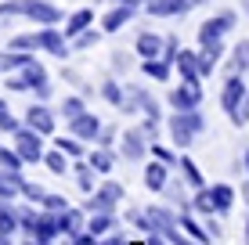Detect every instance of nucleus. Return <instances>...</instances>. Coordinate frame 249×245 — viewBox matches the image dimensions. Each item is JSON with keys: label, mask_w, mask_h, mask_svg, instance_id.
<instances>
[{"label": "nucleus", "mask_w": 249, "mask_h": 245, "mask_svg": "<svg viewBox=\"0 0 249 245\" xmlns=\"http://www.w3.org/2000/svg\"><path fill=\"white\" fill-rule=\"evenodd\" d=\"M116 4H130V7H137V4H141V0H116Z\"/></svg>", "instance_id": "nucleus-55"}, {"label": "nucleus", "mask_w": 249, "mask_h": 245, "mask_svg": "<svg viewBox=\"0 0 249 245\" xmlns=\"http://www.w3.org/2000/svg\"><path fill=\"white\" fill-rule=\"evenodd\" d=\"M25 126L47 137V133L54 130V115H51V108H47V105H33L29 112H25Z\"/></svg>", "instance_id": "nucleus-14"}, {"label": "nucleus", "mask_w": 249, "mask_h": 245, "mask_svg": "<svg viewBox=\"0 0 249 245\" xmlns=\"http://www.w3.org/2000/svg\"><path fill=\"white\" fill-rule=\"evenodd\" d=\"M144 245H170V242H166V238H162V234H156V231H152V238H148V242H144Z\"/></svg>", "instance_id": "nucleus-50"}, {"label": "nucleus", "mask_w": 249, "mask_h": 245, "mask_svg": "<svg viewBox=\"0 0 249 245\" xmlns=\"http://www.w3.org/2000/svg\"><path fill=\"white\" fill-rule=\"evenodd\" d=\"M112 141H116V130H112V126H101V133H98V145H112Z\"/></svg>", "instance_id": "nucleus-47"}, {"label": "nucleus", "mask_w": 249, "mask_h": 245, "mask_svg": "<svg viewBox=\"0 0 249 245\" xmlns=\"http://www.w3.org/2000/svg\"><path fill=\"white\" fill-rule=\"evenodd\" d=\"M62 112H65V119H76V115H83V101L80 98H65L62 101Z\"/></svg>", "instance_id": "nucleus-42"}, {"label": "nucleus", "mask_w": 249, "mask_h": 245, "mask_svg": "<svg viewBox=\"0 0 249 245\" xmlns=\"http://www.w3.org/2000/svg\"><path fill=\"white\" fill-rule=\"evenodd\" d=\"M11 15H25L33 22H44V25H54L62 22V11L47 0H4L0 4V18H11Z\"/></svg>", "instance_id": "nucleus-1"}, {"label": "nucleus", "mask_w": 249, "mask_h": 245, "mask_svg": "<svg viewBox=\"0 0 249 245\" xmlns=\"http://www.w3.org/2000/svg\"><path fill=\"white\" fill-rule=\"evenodd\" d=\"M177 47H181V40H177V36H166V44H162V58H166V62H177V54H181Z\"/></svg>", "instance_id": "nucleus-44"}, {"label": "nucleus", "mask_w": 249, "mask_h": 245, "mask_svg": "<svg viewBox=\"0 0 249 245\" xmlns=\"http://www.w3.org/2000/svg\"><path fill=\"white\" fill-rule=\"evenodd\" d=\"M144 213L152 216V231H156V234H166L170 227L177 224V216L170 213V209H162V206H148V209H144Z\"/></svg>", "instance_id": "nucleus-20"}, {"label": "nucleus", "mask_w": 249, "mask_h": 245, "mask_svg": "<svg viewBox=\"0 0 249 245\" xmlns=\"http://www.w3.org/2000/svg\"><path fill=\"white\" fill-rule=\"evenodd\" d=\"M101 98H105V101H108V105H116V108H123V98H126V90H123V87H119V83H116V80H105V83H101Z\"/></svg>", "instance_id": "nucleus-29"}, {"label": "nucleus", "mask_w": 249, "mask_h": 245, "mask_svg": "<svg viewBox=\"0 0 249 245\" xmlns=\"http://www.w3.org/2000/svg\"><path fill=\"white\" fill-rule=\"evenodd\" d=\"M25 245H47V242H40V238H29V242H25Z\"/></svg>", "instance_id": "nucleus-56"}, {"label": "nucleus", "mask_w": 249, "mask_h": 245, "mask_svg": "<svg viewBox=\"0 0 249 245\" xmlns=\"http://www.w3.org/2000/svg\"><path fill=\"white\" fill-rule=\"evenodd\" d=\"M195 7V0H148L144 11L156 15V18H170V15H188Z\"/></svg>", "instance_id": "nucleus-11"}, {"label": "nucleus", "mask_w": 249, "mask_h": 245, "mask_svg": "<svg viewBox=\"0 0 249 245\" xmlns=\"http://www.w3.org/2000/svg\"><path fill=\"white\" fill-rule=\"evenodd\" d=\"M101 245H130V242H126V238H119V234H112V238H108V242H101Z\"/></svg>", "instance_id": "nucleus-51"}, {"label": "nucleus", "mask_w": 249, "mask_h": 245, "mask_svg": "<svg viewBox=\"0 0 249 245\" xmlns=\"http://www.w3.org/2000/svg\"><path fill=\"white\" fill-rule=\"evenodd\" d=\"M177 166H181L184 180L192 184L195 191H199V188H206V184H202V173H199V166H195V163H192V159H188V155H181V163H177Z\"/></svg>", "instance_id": "nucleus-30"}, {"label": "nucleus", "mask_w": 249, "mask_h": 245, "mask_svg": "<svg viewBox=\"0 0 249 245\" xmlns=\"http://www.w3.org/2000/svg\"><path fill=\"white\" fill-rule=\"evenodd\" d=\"M199 101H202V87L192 80H181V87L170 90V105L177 112H192V108H199Z\"/></svg>", "instance_id": "nucleus-7"}, {"label": "nucleus", "mask_w": 249, "mask_h": 245, "mask_svg": "<svg viewBox=\"0 0 249 245\" xmlns=\"http://www.w3.org/2000/svg\"><path fill=\"white\" fill-rule=\"evenodd\" d=\"M144 76L148 80H156V83H162V80H170V72H174V62H166V58H144Z\"/></svg>", "instance_id": "nucleus-19"}, {"label": "nucleus", "mask_w": 249, "mask_h": 245, "mask_svg": "<svg viewBox=\"0 0 249 245\" xmlns=\"http://www.w3.org/2000/svg\"><path fill=\"white\" fill-rule=\"evenodd\" d=\"M238 195H242V202L249 206V184H242V191H238Z\"/></svg>", "instance_id": "nucleus-52"}, {"label": "nucleus", "mask_w": 249, "mask_h": 245, "mask_svg": "<svg viewBox=\"0 0 249 245\" xmlns=\"http://www.w3.org/2000/svg\"><path fill=\"white\" fill-rule=\"evenodd\" d=\"M166 130H170V141L184 151V148L206 130V119H202L199 108H192V112H174V115L166 119Z\"/></svg>", "instance_id": "nucleus-2"}, {"label": "nucleus", "mask_w": 249, "mask_h": 245, "mask_svg": "<svg viewBox=\"0 0 249 245\" xmlns=\"http://www.w3.org/2000/svg\"><path fill=\"white\" fill-rule=\"evenodd\" d=\"M90 22H94V11H90V7H83V11H76L72 18L65 22V36H69V40H72V36H80L83 29H90Z\"/></svg>", "instance_id": "nucleus-26"}, {"label": "nucleus", "mask_w": 249, "mask_h": 245, "mask_svg": "<svg viewBox=\"0 0 249 245\" xmlns=\"http://www.w3.org/2000/svg\"><path fill=\"white\" fill-rule=\"evenodd\" d=\"M192 206L199 209L202 216H213V213H217V206H213V195H210V188H199V195L192 198Z\"/></svg>", "instance_id": "nucleus-32"}, {"label": "nucleus", "mask_w": 249, "mask_h": 245, "mask_svg": "<svg viewBox=\"0 0 249 245\" xmlns=\"http://www.w3.org/2000/svg\"><path fill=\"white\" fill-rule=\"evenodd\" d=\"M40 50H47V54H54V58H65L69 54V36L58 33L54 25H44V29H40Z\"/></svg>", "instance_id": "nucleus-12"}, {"label": "nucleus", "mask_w": 249, "mask_h": 245, "mask_svg": "<svg viewBox=\"0 0 249 245\" xmlns=\"http://www.w3.org/2000/svg\"><path fill=\"white\" fill-rule=\"evenodd\" d=\"M44 166H47L51 173H58V177H62V173L69 170V166H65V151L58 148V151H51V155H44Z\"/></svg>", "instance_id": "nucleus-35"}, {"label": "nucleus", "mask_w": 249, "mask_h": 245, "mask_svg": "<svg viewBox=\"0 0 249 245\" xmlns=\"http://www.w3.org/2000/svg\"><path fill=\"white\" fill-rule=\"evenodd\" d=\"M119 151H123V159H130V163H141V159L148 155V137H144L141 126H137V130H126L123 137H119Z\"/></svg>", "instance_id": "nucleus-9"}, {"label": "nucleus", "mask_w": 249, "mask_h": 245, "mask_svg": "<svg viewBox=\"0 0 249 245\" xmlns=\"http://www.w3.org/2000/svg\"><path fill=\"white\" fill-rule=\"evenodd\" d=\"M126 195V188L123 184H116V180H105L98 191H90V202H87V209L90 213H112V206L119 198Z\"/></svg>", "instance_id": "nucleus-5"}, {"label": "nucleus", "mask_w": 249, "mask_h": 245, "mask_svg": "<svg viewBox=\"0 0 249 245\" xmlns=\"http://www.w3.org/2000/svg\"><path fill=\"white\" fill-rule=\"evenodd\" d=\"M87 163H90L98 173H112V170H116V155H112V151H108L105 145H101V148H94L90 155H87Z\"/></svg>", "instance_id": "nucleus-24"}, {"label": "nucleus", "mask_w": 249, "mask_h": 245, "mask_svg": "<svg viewBox=\"0 0 249 245\" xmlns=\"http://www.w3.org/2000/svg\"><path fill=\"white\" fill-rule=\"evenodd\" d=\"M177 224H181V231H184V234H192V238H195V242H202V245H206V242H210V231H206V227H202L199 220H195V216H192V213H188V209H184V213H181V216H177Z\"/></svg>", "instance_id": "nucleus-23"}, {"label": "nucleus", "mask_w": 249, "mask_h": 245, "mask_svg": "<svg viewBox=\"0 0 249 245\" xmlns=\"http://www.w3.org/2000/svg\"><path fill=\"white\" fill-rule=\"evenodd\" d=\"M174 69L181 72V80H192V83L202 80V72H199V54H195V50H181V54H177V62H174Z\"/></svg>", "instance_id": "nucleus-17"}, {"label": "nucleus", "mask_w": 249, "mask_h": 245, "mask_svg": "<svg viewBox=\"0 0 249 245\" xmlns=\"http://www.w3.org/2000/svg\"><path fill=\"white\" fill-rule=\"evenodd\" d=\"M18 220H22L25 231H29V238L51 242L54 234H62V227H58V216H54V213H33V209H22Z\"/></svg>", "instance_id": "nucleus-3"}, {"label": "nucleus", "mask_w": 249, "mask_h": 245, "mask_svg": "<svg viewBox=\"0 0 249 245\" xmlns=\"http://www.w3.org/2000/svg\"><path fill=\"white\" fill-rule=\"evenodd\" d=\"M246 15H249V0H246Z\"/></svg>", "instance_id": "nucleus-59"}, {"label": "nucleus", "mask_w": 249, "mask_h": 245, "mask_svg": "<svg viewBox=\"0 0 249 245\" xmlns=\"http://www.w3.org/2000/svg\"><path fill=\"white\" fill-rule=\"evenodd\" d=\"M242 166H246V173H249V148L242 151Z\"/></svg>", "instance_id": "nucleus-53"}, {"label": "nucleus", "mask_w": 249, "mask_h": 245, "mask_svg": "<svg viewBox=\"0 0 249 245\" xmlns=\"http://www.w3.org/2000/svg\"><path fill=\"white\" fill-rule=\"evenodd\" d=\"M112 227H116V216H112V213H94L90 220H87V231L98 234V238H101V234H108Z\"/></svg>", "instance_id": "nucleus-28"}, {"label": "nucleus", "mask_w": 249, "mask_h": 245, "mask_svg": "<svg viewBox=\"0 0 249 245\" xmlns=\"http://www.w3.org/2000/svg\"><path fill=\"white\" fill-rule=\"evenodd\" d=\"M246 245H249V220H246Z\"/></svg>", "instance_id": "nucleus-57"}, {"label": "nucleus", "mask_w": 249, "mask_h": 245, "mask_svg": "<svg viewBox=\"0 0 249 245\" xmlns=\"http://www.w3.org/2000/svg\"><path fill=\"white\" fill-rule=\"evenodd\" d=\"M235 22H238V15H235V11H220L217 18L202 22V25H199V47H202V44H210V40H220L228 29H235Z\"/></svg>", "instance_id": "nucleus-8"}, {"label": "nucleus", "mask_w": 249, "mask_h": 245, "mask_svg": "<svg viewBox=\"0 0 249 245\" xmlns=\"http://www.w3.org/2000/svg\"><path fill=\"white\" fill-rule=\"evenodd\" d=\"M199 4H206V0H195V7H199Z\"/></svg>", "instance_id": "nucleus-58"}, {"label": "nucleus", "mask_w": 249, "mask_h": 245, "mask_svg": "<svg viewBox=\"0 0 249 245\" xmlns=\"http://www.w3.org/2000/svg\"><path fill=\"white\" fill-rule=\"evenodd\" d=\"M58 148H62L69 159H80V155H83V145H80V137H72V133H69V137H58Z\"/></svg>", "instance_id": "nucleus-37"}, {"label": "nucleus", "mask_w": 249, "mask_h": 245, "mask_svg": "<svg viewBox=\"0 0 249 245\" xmlns=\"http://www.w3.org/2000/svg\"><path fill=\"white\" fill-rule=\"evenodd\" d=\"M0 130L15 133V130H18V119H15V115H7V119H0Z\"/></svg>", "instance_id": "nucleus-48"}, {"label": "nucleus", "mask_w": 249, "mask_h": 245, "mask_svg": "<svg viewBox=\"0 0 249 245\" xmlns=\"http://www.w3.org/2000/svg\"><path fill=\"white\" fill-rule=\"evenodd\" d=\"M83 224H87V220H83V213H80V209H72V206L58 213V227H62V234H80Z\"/></svg>", "instance_id": "nucleus-21"}, {"label": "nucleus", "mask_w": 249, "mask_h": 245, "mask_svg": "<svg viewBox=\"0 0 249 245\" xmlns=\"http://www.w3.org/2000/svg\"><path fill=\"white\" fill-rule=\"evenodd\" d=\"M15 227H22V220H18V213H15L7 202H0V234H11Z\"/></svg>", "instance_id": "nucleus-31"}, {"label": "nucleus", "mask_w": 249, "mask_h": 245, "mask_svg": "<svg viewBox=\"0 0 249 245\" xmlns=\"http://www.w3.org/2000/svg\"><path fill=\"white\" fill-rule=\"evenodd\" d=\"M33 58L25 54V50H11L7 47V54H0V72H7V69H25Z\"/></svg>", "instance_id": "nucleus-27"}, {"label": "nucleus", "mask_w": 249, "mask_h": 245, "mask_svg": "<svg viewBox=\"0 0 249 245\" xmlns=\"http://www.w3.org/2000/svg\"><path fill=\"white\" fill-rule=\"evenodd\" d=\"M166 163H159V159H156V163H148V166H144V188H148V191H166Z\"/></svg>", "instance_id": "nucleus-18"}, {"label": "nucleus", "mask_w": 249, "mask_h": 245, "mask_svg": "<svg viewBox=\"0 0 249 245\" xmlns=\"http://www.w3.org/2000/svg\"><path fill=\"white\" fill-rule=\"evenodd\" d=\"M242 101H246V80H242V76H228V80H224V90H220V108L231 115Z\"/></svg>", "instance_id": "nucleus-10"}, {"label": "nucleus", "mask_w": 249, "mask_h": 245, "mask_svg": "<svg viewBox=\"0 0 249 245\" xmlns=\"http://www.w3.org/2000/svg\"><path fill=\"white\" fill-rule=\"evenodd\" d=\"M25 159L18 155V151H7L4 145H0V170H22Z\"/></svg>", "instance_id": "nucleus-36"}, {"label": "nucleus", "mask_w": 249, "mask_h": 245, "mask_svg": "<svg viewBox=\"0 0 249 245\" xmlns=\"http://www.w3.org/2000/svg\"><path fill=\"white\" fill-rule=\"evenodd\" d=\"M112 65H116V69H123V72H126V69H130V54H116V58H112Z\"/></svg>", "instance_id": "nucleus-49"}, {"label": "nucleus", "mask_w": 249, "mask_h": 245, "mask_svg": "<svg viewBox=\"0 0 249 245\" xmlns=\"http://www.w3.org/2000/svg\"><path fill=\"white\" fill-rule=\"evenodd\" d=\"M7 115H11V112H7V105L0 101V119H7Z\"/></svg>", "instance_id": "nucleus-54"}, {"label": "nucleus", "mask_w": 249, "mask_h": 245, "mask_svg": "<svg viewBox=\"0 0 249 245\" xmlns=\"http://www.w3.org/2000/svg\"><path fill=\"white\" fill-rule=\"evenodd\" d=\"M7 47H11V50H33V47H36V50H40V33H25V36H15Z\"/></svg>", "instance_id": "nucleus-34"}, {"label": "nucleus", "mask_w": 249, "mask_h": 245, "mask_svg": "<svg viewBox=\"0 0 249 245\" xmlns=\"http://www.w3.org/2000/svg\"><path fill=\"white\" fill-rule=\"evenodd\" d=\"M130 18H134V7H130V4H116L112 11L101 18V33H119Z\"/></svg>", "instance_id": "nucleus-16"}, {"label": "nucleus", "mask_w": 249, "mask_h": 245, "mask_svg": "<svg viewBox=\"0 0 249 245\" xmlns=\"http://www.w3.org/2000/svg\"><path fill=\"white\" fill-rule=\"evenodd\" d=\"M210 195H213V206H217V213H228V209L235 206V188H231V184H213Z\"/></svg>", "instance_id": "nucleus-25"}, {"label": "nucleus", "mask_w": 249, "mask_h": 245, "mask_svg": "<svg viewBox=\"0 0 249 245\" xmlns=\"http://www.w3.org/2000/svg\"><path fill=\"white\" fill-rule=\"evenodd\" d=\"M7 83V90H36L40 98H47L51 94V83H47V69L40 62H29L22 69V76L18 80H4Z\"/></svg>", "instance_id": "nucleus-4"}, {"label": "nucleus", "mask_w": 249, "mask_h": 245, "mask_svg": "<svg viewBox=\"0 0 249 245\" xmlns=\"http://www.w3.org/2000/svg\"><path fill=\"white\" fill-rule=\"evenodd\" d=\"M94 166L90 163H76V180H80V188L83 191H87V195H90V191H94Z\"/></svg>", "instance_id": "nucleus-33"}, {"label": "nucleus", "mask_w": 249, "mask_h": 245, "mask_svg": "<svg viewBox=\"0 0 249 245\" xmlns=\"http://www.w3.org/2000/svg\"><path fill=\"white\" fill-rule=\"evenodd\" d=\"M126 220H130L134 227H141V231H148V234H152V216L144 213V209H130V213H126Z\"/></svg>", "instance_id": "nucleus-39"}, {"label": "nucleus", "mask_w": 249, "mask_h": 245, "mask_svg": "<svg viewBox=\"0 0 249 245\" xmlns=\"http://www.w3.org/2000/svg\"><path fill=\"white\" fill-rule=\"evenodd\" d=\"M15 191H18V188H11L7 173H0V198H15Z\"/></svg>", "instance_id": "nucleus-46"}, {"label": "nucleus", "mask_w": 249, "mask_h": 245, "mask_svg": "<svg viewBox=\"0 0 249 245\" xmlns=\"http://www.w3.org/2000/svg\"><path fill=\"white\" fill-rule=\"evenodd\" d=\"M152 155H156L159 163H166V166H177V163H181V155H174V151H170V148L156 145V141H152Z\"/></svg>", "instance_id": "nucleus-40"}, {"label": "nucleus", "mask_w": 249, "mask_h": 245, "mask_svg": "<svg viewBox=\"0 0 249 245\" xmlns=\"http://www.w3.org/2000/svg\"><path fill=\"white\" fill-rule=\"evenodd\" d=\"M242 72H249V40H238L235 54L228 62V76H242Z\"/></svg>", "instance_id": "nucleus-22"}, {"label": "nucleus", "mask_w": 249, "mask_h": 245, "mask_svg": "<svg viewBox=\"0 0 249 245\" xmlns=\"http://www.w3.org/2000/svg\"><path fill=\"white\" fill-rule=\"evenodd\" d=\"M40 137L44 133H36V130H15V151L25 159V163H44V145H40Z\"/></svg>", "instance_id": "nucleus-6"}, {"label": "nucleus", "mask_w": 249, "mask_h": 245, "mask_svg": "<svg viewBox=\"0 0 249 245\" xmlns=\"http://www.w3.org/2000/svg\"><path fill=\"white\" fill-rule=\"evenodd\" d=\"M69 133L80 137V141H94L101 133V119L90 115V112H83V115H76V119H69Z\"/></svg>", "instance_id": "nucleus-13"}, {"label": "nucleus", "mask_w": 249, "mask_h": 245, "mask_svg": "<svg viewBox=\"0 0 249 245\" xmlns=\"http://www.w3.org/2000/svg\"><path fill=\"white\" fill-rule=\"evenodd\" d=\"M162 44H166V36H156V33H137L134 50L141 58H162Z\"/></svg>", "instance_id": "nucleus-15"}, {"label": "nucleus", "mask_w": 249, "mask_h": 245, "mask_svg": "<svg viewBox=\"0 0 249 245\" xmlns=\"http://www.w3.org/2000/svg\"><path fill=\"white\" fill-rule=\"evenodd\" d=\"M22 191H25V198H33V202H44V195H47V191L40 188V184H29V180L22 184Z\"/></svg>", "instance_id": "nucleus-45"}, {"label": "nucleus", "mask_w": 249, "mask_h": 245, "mask_svg": "<svg viewBox=\"0 0 249 245\" xmlns=\"http://www.w3.org/2000/svg\"><path fill=\"white\" fill-rule=\"evenodd\" d=\"M98 40H101V33H98V29H83L80 36H72V47H76V50H87V47L98 44Z\"/></svg>", "instance_id": "nucleus-38"}, {"label": "nucleus", "mask_w": 249, "mask_h": 245, "mask_svg": "<svg viewBox=\"0 0 249 245\" xmlns=\"http://www.w3.org/2000/svg\"><path fill=\"white\" fill-rule=\"evenodd\" d=\"M228 119H231V123H235V126H238V130H242V126L249 123V94H246V101H242V105H238V108H235V112H231V115H228Z\"/></svg>", "instance_id": "nucleus-41"}, {"label": "nucleus", "mask_w": 249, "mask_h": 245, "mask_svg": "<svg viewBox=\"0 0 249 245\" xmlns=\"http://www.w3.org/2000/svg\"><path fill=\"white\" fill-rule=\"evenodd\" d=\"M40 206H47L51 213H62V209H69V202H65L62 195H51V191H47V195H44V202H40Z\"/></svg>", "instance_id": "nucleus-43"}]
</instances>
